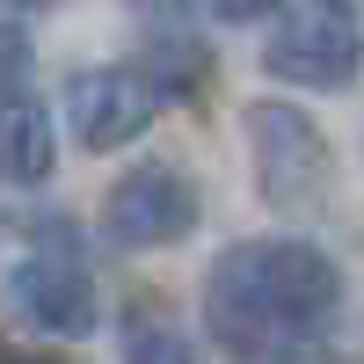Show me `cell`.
<instances>
[{"label":"cell","mask_w":364,"mask_h":364,"mask_svg":"<svg viewBox=\"0 0 364 364\" xmlns=\"http://www.w3.org/2000/svg\"><path fill=\"white\" fill-rule=\"evenodd\" d=\"M8 364H29V357H8ZM37 364H44V357H37Z\"/></svg>","instance_id":"obj_14"},{"label":"cell","mask_w":364,"mask_h":364,"mask_svg":"<svg viewBox=\"0 0 364 364\" xmlns=\"http://www.w3.org/2000/svg\"><path fill=\"white\" fill-rule=\"evenodd\" d=\"M132 8H139V15H161V22H168L175 8H190V0H132Z\"/></svg>","instance_id":"obj_13"},{"label":"cell","mask_w":364,"mask_h":364,"mask_svg":"<svg viewBox=\"0 0 364 364\" xmlns=\"http://www.w3.org/2000/svg\"><path fill=\"white\" fill-rule=\"evenodd\" d=\"M161 109H168V102H161V87L146 80L139 58L87 66V73L66 80V132H73L80 154H117V146H132Z\"/></svg>","instance_id":"obj_6"},{"label":"cell","mask_w":364,"mask_h":364,"mask_svg":"<svg viewBox=\"0 0 364 364\" xmlns=\"http://www.w3.org/2000/svg\"><path fill=\"white\" fill-rule=\"evenodd\" d=\"M58 161V139H51V109L29 95H8L0 102V182L8 190H37Z\"/></svg>","instance_id":"obj_7"},{"label":"cell","mask_w":364,"mask_h":364,"mask_svg":"<svg viewBox=\"0 0 364 364\" xmlns=\"http://www.w3.org/2000/svg\"><path fill=\"white\" fill-rule=\"evenodd\" d=\"M204 219V190L190 182V168H175V161H139L109 182V197H102V226L117 248H139V255H154V248H182V240L197 233Z\"/></svg>","instance_id":"obj_5"},{"label":"cell","mask_w":364,"mask_h":364,"mask_svg":"<svg viewBox=\"0 0 364 364\" xmlns=\"http://www.w3.org/2000/svg\"><path fill=\"white\" fill-rule=\"evenodd\" d=\"M0 306H8L15 328H29V336H51V343H80L102 328V291L95 277L58 255V248H29L8 262V277H0Z\"/></svg>","instance_id":"obj_4"},{"label":"cell","mask_w":364,"mask_h":364,"mask_svg":"<svg viewBox=\"0 0 364 364\" xmlns=\"http://www.w3.org/2000/svg\"><path fill=\"white\" fill-rule=\"evenodd\" d=\"M190 8L211 15V22H233V29H240V22H269L284 0H190Z\"/></svg>","instance_id":"obj_11"},{"label":"cell","mask_w":364,"mask_h":364,"mask_svg":"<svg viewBox=\"0 0 364 364\" xmlns=\"http://www.w3.org/2000/svg\"><path fill=\"white\" fill-rule=\"evenodd\" d=\"M51 8H66V0H0V15H15V22H29V15H51Z\"/></svg>","instance_id":"obj_12"},{"label":"cell","mask_w":364,"mask_h":364,"mask_svg":"<svg viewBox=\"0 0 364 364\" xmlns=\"http://www.w3.org/2000/svg\"><path fill=\"white\" fill-rule=\"evenodd\" d=\"M204 328L233 364H321L343 328V262L299 233H255L211 262Z\"/></svg>","instance_id":"obj_1"},{"label":"cell","mask_w":364,"mask_h":364,"mask_svg":"<svg viewBox=\"0 0 364 364\" xmlns=\"http://www.w3.org/2000/svg\"><path fill=\"white\" fill-rule=\"evenodd\" d=\"M248 132V168H255V190L269 211H314L328 175H336V154H328V132L314 124L299 102H248L240 117Z\"/></svg>","instance_id":"obj_3"},{"label":"cell","mask_w":364,"mask_h":364,"mask_svg":"<svg viewBox=\"0 0 364 364\" xmlns=\"http://www.w3.org/2000/svg\"><path fill=\"white\" fill-rule=\"evenodd\" d=\"M117 357L124 364H197L190 336L175 328V314L161 299H132L124 306V328H117Z\"/></svg>","instance_id":"obj_9"},{"label":"cell","mask_w":364,"mask_h":364,"mask_svg":"<svg viewBox=\"0 0 364 364\" xmlns=\"http://www.w3.org/2000/svg\"><path fill=\"white\" fill-rule=\"evenodd\" d=\"M29 66H37V58H29V37H22V22H15V15H0V102L29 87Z\"/></svg>","instance_id":"obj_10"},{"label":"cell","mask_w":364,"mask_h":364,"mask_svg":"<svg viewBox=\"0 0 364 364\" xmlns=\"http://www.w3.org/2000/svg\"><path fill=\"white\" fill-rule=\"evenodd\" d=\"M262 73L284 87L343 95L364 73V15L350 0H284L262 37Z\"/></svg>","instance_id":"obj_2"},{"label":"cell","mask_w":364,"mask_h":364,"mask_svg":"<svg viewBox=\"0 0 364 364\" xmlns=\"http://www.w3.org/2000/svg\"><path fill=\"white\" fill-rule=\"evenodd\" d=\"M139 66H146V80L161 87V102H190L197 87L211 80V51L197 44V37H182V29H154L146 37V51H139Z\"/></svg>","instance_id":"obj_8"}]
</instances>
